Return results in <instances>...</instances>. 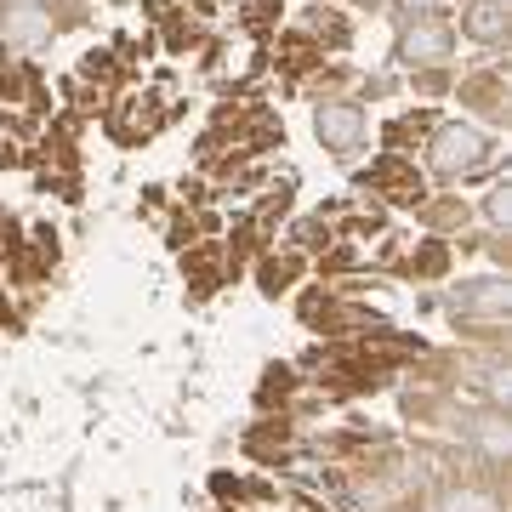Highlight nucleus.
Returning a JSON list of instances; mask_svg holds the SVG:
<instances>
[{
    "label": "nucleus",
    "mask_w": 512,
    "mask_h": 512,
    "mask_svg": "<svg viewBox=\"0 0 512 512\" xmlns=\"http://www.w3.org/2000/svg\"><path fill=\"white\" fill-rule=\"evenodd\" d=\"M433 160H439V171H478V165L490 160V143H484V131L473 126H444L439 143H433Z\"/></svg>",
    "instance_id": "obj_1"
},
{
    "label": "nucleus",
    "mask_w": 512,
    "mask_h": 512,
    "mask_svg": "<svg viewBox=\"0 0 512 512\" xmlns=\"http://www.w3.org/2000/svg\"><path fill=\"white\" fill-rule=\"evenodd\" d=\"M313 126H319L325 148H359V137H365V114L353 109V103H325V109L313 114Z\"/></svg>",
    "instance_id": "obj_2"
},
{
    "label": "nucleus",
    "mask_w": 512,
    "mask_h": 512,
    "mask_svg": "<svg viewBox=\"0 0 512 512\" xmlns=\"http://www.w3.org/2000/svg\"><path fill=\"white\" fill-rule=\"evenodd\" d=\"M450 57V29H433V23H421L404 35V63H439Z\"/></svg>",
    "instance_id": "obj_3"
},
{
    "label": "nucleus",
    "mask_w": 512,
    "mask_h": 512,
    "mask_svg": "<svg viewBox=\"0 0 512 512\" xmlns=\"http://www.w3.org/2000/svg\"><path fill=\"white\" fill-rule=\"evenodd\" d=\"M467 35L473 40H501L507 35V12H501V0H478L473 12H467Z\"/></svg>",
    "instance_id": "obj_4"
},
{
    "label": "nucleus",
    "mask_w": 512,
    "mask_h": 512,
    "mask_svg": "<svg viewBox=\"0 0 512 512\" xmlns=\"http://www.w3.org/2000/svg\"><path fill=\"white\" fill-rule=\"evenodd\" d=\"M444 512H495V501L484 490H456L444 495Z\"/></svg>",
    "instance_id": "obj_5"
},
{
    "label": "nucleus",
    "mask_w": 512,
    "mask_h": 512,
    "mask_svg": "<svg viewBox=\"0 0 512 512\" xmlns=\"http://www.w3.org/2000/svg\"><path fill=\"white\" fill-rule=\"evenodd\" d=\"M467 308H507V291H501V285H490V279H484L478 291H467Z\"/></svg>",
    "instance_id": "obj_6"
},
{
    "label": "nucleus",
    "mask_w": 512,
    "mask_h": 512,
    "mask_svg": "<svg viewBox=\"0 0 512 512\" xmlns=\"http://www.w3.org/2000/svg\"><path fill=\"white\" fill-rule=\"evenodd\" d=\"M291 274H296V262H268V268H262V285H268V291H285Z\"/></svg>",
    "instance_id": "obj_7"
},
{
    "label": "nucleus",
    "mask_w": 512,
    "mask_h": 512,
    "mask_svg": "<svg viewBox=\"0 0 512 512\" xmlns=\"http://www.w3.org/2000/svg\"><path fill=\"white\" fill-rule=\"evenodd\" d=\"M444 268V251L439 245H427V251H421V274H439Z\"/></svg>",
    "instance_id": "obj_8"
},
{
    "label": "nucleus",
    "mask_w": 512,
    "mask_h": 512,
    "mask_svg": "<svg viewBox=\"0 0 512 512\" xmlns=\"http://www.w3.org/2000/svg\"><path fill=\"white\" fill-rule=\"evenodd\" d=\"M404 6H416V12H421V6H439V0H404Z\"/></svg>",
    "instance_id": "obj_9"
}]
</instances>
